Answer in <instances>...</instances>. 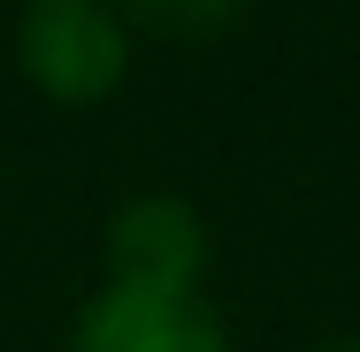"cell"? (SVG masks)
<instances>
[{
  "mask_svg": "<svg viewBox=\"0 0 360 352\" xmlns=\"http://www.w3.org/2000/svg\"><path fill=\"white\" fill-rule=\"evenodd\" d=\"M115 8H131V23L161 31V39H207L222 23H238L245 0H115Z\"/></svg>",
  "mask_w": 360,
  "mask_h": 352,
  "instance_id": "obj_4",
  "label": "cell"
},
{
  "mask_svg": "<svg viewBox=\"0 0 360 352\" xmlns=\"http://www.w3.org/2000/svg\"><path fill=\"white\" fill-rule=\"evenodd\" d=\"M330 352H360V345H330Z\"/></svg>",
  "mask_w": 360,
  "mask_h": 352,
  "instance_id": "obj_5",
  "label": "cell"
},
{
  "mask_svg": "<svg viewBox=\"0 0 360 352\" xmlns=\"http://www.w3.org/2000/svg\"><path fill=\"white\" fill-rule=\"evenodd\" d=\"M70 352H230L222 322L200 299H161V291H100L77 322Z\"/></svg>",
  "mask_w": 360,
  "mask_h": 352,
  "instance_id": "obj_3",
  "label": "cell"
},
{
  "mask_svg": "<svg viewBox=\"0 0 360 352\" xmlns=\"http://www.w3.org/2000/svg\"><path fill=\"white\" fill-rule=\"evenodd\" d=\"M15 54H23L39 92H54L70 107L108 100L131 70V39H123L115 8H100V0H31L23 31H15Z\"/></svg>",
  "mask_w": 360,
  "mask_h": 352,
  "instance_id": "obj_1",
  "label": "cell"
},
{
  "mask_svg": "<svg viewBox=\"0 0 360 352\" xmlns=\"http://www.w3.org/2000/svg\"><path fill=\"white\" fill-rule=\"evenodd\" d=\"M207 268V230L200 214L169 192H146L108 230V283L115 291H161V299H200Z\"/></svg>",
  "mask_w": 360,
  "mask_h": 352,
  "instance_id": "obj_2",
  "label": "cell"
}]
</instances>
